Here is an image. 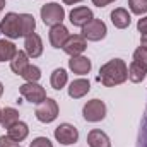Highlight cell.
<instances>
[{
    "label": "cell",
    "mask_w": 147,
    "mask_h": 147,
    "mask_svg": "<svg viewBox=\"0 0 147 147\" xmlns=\"http://www.w3.org/2000/svg\"><path fill=\"white\" fill-rule=\"evenodd\" d=\"M111 2H115V0H92V3L98 5V7H106L108 3H111Z\"/></svg>",
    "instance_id": "f546056e"
},
{
    "label": "cell",
    "mask_w": 147,
    "mask_h": 147,
    "mask_svg": "<svg viewBox=\"0 0 147 147\" xmlns=\"http://www.w3.org/2000/svg\"><path fill=\"white\" fill-rule=\"evenodd\" d=\"M24 48H26L28 57H31V58H38V57L43 53V41H41V38L38 36L36 33H33V34L26 36Z\"/></svg>",
    "instance_id": "7c38bea8"
},
{
    "label": "cell",
    "mask_w": 147,
    "mask_h": 147,
    "mask_svg": "<svg viewBox=\"0 0 147 147\" xmlns=\"http://www.w3.org/2000/svg\"><path fill=\"white\" fill-rule=\"evenodd\" d=\"M17 144L19 142L14 140V139H10L9 135H2L0 137V147H19Z\"/></svg>",
    "instance_id": "83f0119b"
},
{
    "label": "cell",
    "mask_w": 147,
    "mask_h": 147,
    "mask_svg": "<svg viewBox=\"0 0 147 147\" xmlns=\"http://www.w3.org/2000/svg\"><path fill=\"white\" fill-rule=\"evenodd\" d=\"M63 17H65L63 7L58 5V3H55V2L46 3V5L41 7V19H43V22H45L46 26H51V28H53V26H57V24H62Z\"/></svg>",
    "instance_id": "7a4b0ae2"
},
{
    "label": "cell",
    "mask_w": 147,
    "mask_h": 147,
    "mask_svg": "<svg viewBox=\"0 0 147 147\" xmlns=\"http://www.w3.org/2000/svg\"><path fill=\"white\" fill-rule=\"evenodd\" d=\"M128 7L134 14L142 16L147 12V0H128Z\"/></svg>",
    "instance_id": "d4e9b609"
},
{
    "label": "cell",
    "mask_w": 147,
    "mask_h": 147,
    "mask_svg": "<svg viewBox=\"0 0 147 147\" xmlns=\"http://www.w3.org/2000/svg\"><path fill=\"white\" fill-rule=\"evenodd\" d=\"M130 21H132V17H130V14H128V10H125V9H115L113 12H111V22L115 24V28H118V29H125V28H128L130 26Z\"/></svg>",
    "instance_id": "9a60e30c"
},
{
    "label": "cell",
    "mask_w": 147,
    "mask_h": 147,
    "mask_svg": "<svg viewBox=\"0 0 147 147\" xmlns=\"http://www.w3.org/2000/svg\"><path fill=\"white\" fill-rule=\"evenodd\" d=\"M87 144L89 147H111V142L108 139V135L101 130H91L87 135Z\"/></svg>",
    "instance_id": "2e32d148"
},
{
    "label": "cell",
    "mask_w": 147,
    "mask_h": 147,
    "mask_svg": "<svg viewBox=\"0 0 147 147\" xmlns=\"http://www.w3.org/2000/svg\"><path fill=\"white\" fill-rule=\"evenodd\" d=\"M0 33L5 34L7 38H10V39H16V38L21 36L19 14H14V12L5 14V17H3L2 22H0Z\"/></svg>",
    "instance_id": "5b68a950"
},
{
    "label": "cell",
    "mask_w": 147,
    "mask_h": 147,
    "mask_svg": "<svg viewBox=\"0 0 147 147\" xmlns=\"http://www.w3.org/2000/svg\"><path fill=\"white\" fill-rule=\"evenodd\" d=\"M28 65H29L28 53H26V51H21V50H19V51L16 53V57L10 60V69L17 74V75H22L24 70L28 69Z\"/></svg>",
    "instance_id": "e0dca14e"
},
{
    "label": "cell",
    "mask_w": 147,
    "mask_h": 147,
    "mask_svg": "<svg viewBox=\"0 0 147 147\" xmlns=\"http://www.w3.org/2000/svg\"><path fill=\"white\" fill-rule=\"evenodd\" d=\"M86 48H87V43H86V38L82 36V34L69 36V39H67L65 45H63L65 53H69L70 57H77V55H80Z\"/></svg>",
    "instance_id": "9c48e42d"
},
{
    "label": "cell",
    "mask_w": 147,
    "mask_h": 147,
    "mask_svg": "<svg viewBox=\"0 0 147 147\" xmlns=\"http://www.w3.org/2000/svg\"><path fill=\"white\" fill-rule=\"evenodd\" d=\"M67 79H69V77H67V72H65L63 69H57V70H53L51 79H50L51 87H53V89H57V91H60L62 87H65Z\"/></svg>",
    "instance_id": "7402d4cb"
},
{
    "label": "cell",
    "mask_w": 147,
    "mask_h": 147,
    "mask_svg": "<svg viewBox=\"0 0 147 147\" xmlns=\"http://www.w3.org/2000/svg\"><path fill=\"white\" fill-rule=\"evenodd\" d=\"M92 19H94L92 10L87 9V7H75L70 12V22H72L74 26H77V28H84Z\"/></svg>",
    "instance_id": "30bf717a"
},
{
    "label": "cell",
    "mask_w": 147,
    "mask_h": 147,
    "mask_svg": "<svg viewBox=\"0 0 147 147\" xmlns=\"http://www.w3.org/2000/svg\"><path fill=\"white\" fill-rule=\"evenodd\" d=\"M69 36H70L69 34V29L63 24H57V26H53L50 29V43L55 48H63V45L69 39Z\"/></svg>",
    "instance_id": "8fae6325"
},
{
    "label": "cell",
    "mask_w": 147,
    "mask_h": 147,
    "mask_svg": "<svg viewBox=\"0 0 147 147\" xmlns=\"http://www.w3.org/2000/svg\"><path fill=\"white\" fill-rule=\"evenodd\" d=\"M19 92L22 98H26L29 103H34V105H39L41 101L46 99V92L45 89L38 84V82H26L19 87Z\"/></svg>",
    "instance_id": "8992f818"
},
{
    "label": "cell",
    "mask_w": 147,
    "mask_h": 147,
    "mask_svg": "<svg viewBox=\"0 0 147 147\" xmlns=\"http://www.w3.org/2000/svg\"><path fill=\"white\" fill-rule=\"evenodd\" d=\"M79 2H82V0H63V3H67V5H74V3H79Z\"/></svg>",
    "instance_id": "1f68e13d"
},
{
    "label": "cell",
    "mask_w": 147,
    "mask_h": 147,
    "mask_svg": "<svg viewBox=\"0 0 147 147\" xmlns=\"http://www.w3.org/2000/svg\"><path fill=\"white\" fill-rule=\"evenodd\" d=\"M55 139L63 144V146H70V144H75L77 139H79V132L77 128L70 125V123H62L55 128Z\"/></svg>",
    "instance_id": "ba28073f"
},
{
    "label": "cell",
    "mask_w": 147,
    "mask_h": 147,
    "mask_svg": "<svg viewBox=\"0 0 147 147\" xmlns=\"http://www.w3.org/2000/svg\"><path fill=\"white\" fill-rule=\"evenodd\" d=\"M137 29H139L142 34H147V17L140 19V21L137 22Z\"/></svg>",
    "instance_id": "f1b7e54d"
},
{
    "label": "cell",
    "mask_w": 147,
    "mask_h": 147,
    "mask_svg": "<svg viewBox=\"0 0 147 147\" xmlns=\"http://www.w3.org/2000/svg\"><path fill=\"white\" fill-rule=\"evenodd\" d=\"M3 7H5V0H0V12L3 10Z\"/></svg>",
    "instance_id": "d6a6232c"
},
{
    "label": "cell",
    "mask_w": 147,
    "mask_h": 147,
    "mask_svg": "<svg viewBox=\"0 0 147 147\" xmlns=\"http://www.w3.org/2000/svg\"><path fill=\"white\" fill-rule=\"evenodd\" d=\"M134 60L139 62V63H142L144 67H147V48L139 46V48L134 51Z\"/></svg>",
    "instance_id": "484cf974"
},
{
    "label": "cell",
    "mask_w": 147,
    "mask_h": 147,
    "mask_svg": "<svg viewBox=\"0 0 147 147\" xmlns=\"http://www.w3.org/2000/svg\"><path fill=\"white\" fill-rule=\"evenodd\" d=\"M21 77H24L28 82H38L41 79V70L38 69L36 65H28V69L24 70V74Z\"/></svg>",
    "instance_id": "cb8c5ba5"
},
{
    "label": "cell",
    "mask_w": 147,
    "mask_h": 147,
    "mask_svg": "<svg viewBox=\"0 0 147 147\" xmlns=\"http://www.w3.org/2000/svg\"><path fill=\"white\" fill-rule=\"evenodd\" d=\"M146 74H147V67H144L142 63H139L135 60L130 63V67H128V79L132 82H142Z\"/></svg>",
    "instance_id": "ffe728a7"
},
{
    "label": "cell",
    "mask_w": 147,
    "mask_h": 147,
    "mask_svg": "<svg viewBox=\"0 0 147 147\" xmlns=\"http://www.w3.org/2000/svg\"><path fill=\"white\" fill-rule=\"evenodd\" d=\"M19 24H21V36H29L34 33L36 22L31 14H19Z\"/></svg>",
    "instance_id": "ac0fdd59"
},
{
    "label": "cell",
    "mask_w": 147,
    "mask_h": 147,
    "mask_svg": "<svg viewBox=\"0 0 147 147\" xmlns=\"http://www.w3.org/2000/svg\"><path fill=\"white\" fill-rule=\"evenodd\" d=\"M29 147H53V144H51L46 137H38V139H34V140L31 142Z\"/></svg>",
    "instance_id": "4316f807"
},
{
    "label": "cell",
    "mask_w": 147,
    "mask_h": 147,
    "mask_svg": "<svg viewBox=\"0 0 147 147\" xmlns=\"http://www.w3.org/2000/svg\"><path fill=\"white\" fill-rule=\"evenodd\" d=\"M82 115L87 121L91 123H96V121H101L105 116H106V105L101 101V99H91L86 103Z\"/></svg>",
    "instance_id": "3957f363"
},
{
    "label": "cell",
    "mask_w": 147,
    "mask_h": 147,
    "mask_svg": "<svg viewBox=\"0 0 147 147\" xmlns=\"http://www.w3.org/2000/svg\"><path fill=\"white\" fill-rule=\"evenodd\" d=\"M140 46L147 48V34H142V38H140Z\"/></svg>",
    "instance_id": "4dcf8cb0"
},
{
    "label": "cell",
    "mask_w": 147,
    "mask_h": 147,
    "mask_svg": "<svg viewBox=\"0 0 147 147\" xmlns=\"http://www.w3.org/2000/svg\"><path fill=\"white\" fill-rule=\"evenodd\" d=\"M89 91H91L89 80H86V79H77V80H74L72 84H70V87H69V96L74 98V99H79V98L86 96Z\"/></svg>",
    "instance_id": "5bb4252c"
},
{
    "label": "cell",
    "mask_w": 147,
    "mask_h": 147,
    "mask_svg": "<svg viewBox=\"0 0 147 147\" xmlns=\"http://www.w3.org/2000/svg\"><path fill=\"white\" fill-rule=\"evenodd\" d=\"M19 121V111L14 110V108H5V110H2V125L5 127V128H10L14 123H17Z\"/></svg>",
    "instance_id": "603a6c76"
},
{
    "label": "cell",
    "mask_w": 147,
    "mask_h": 147,
    "mask_svg": "<svg viewBox=\"0 0 147 147\" xmlns=\"http://www.w3.org/2000/svg\"><path fill=\"white\" fill-rule=\"evenodd\" d=\"M106 24L101 19H92L91 22H87L82 28V36L89 41H99L106 36Z\"/></svg>",
    "instance_id": "52a82bcc"
},
{
    "label": "cell",
    "mask_w": 147,
    "mask_h": 147,
    "mask_svg": "<svg viewBox=\"0 0 147 147\" xmlns=\"http://www.w3.org/2000/svg\"><path fill=\"white\" fill-rule=\"evenodd\" d=\"M0 121H2V110H0Z\"/></svg>",
    "instance_id": "e575fe53"
},
{
    "label": "cell",
    "mask_w": 147,
    "mask_h": 147,
    "mask_svg": "<svg viewBox=\"0 0 147 147\" xmlns=\"http://www.w3.org/2000/svg\"><path fill=\"white\" fill-rule=\"evenodd\" d=\"M58 116V105L55 99L46 98L45 101H41L36 108V118L43 123H51L55 118Z\"/></svg>",
    "instance_id": "277c9868"
},
{
    "label": "cell",
    "mask_w": 147,
    "mask_h": 147,
    "mask_svg": "<svg viewBox=\"0 0 147 147\" xmlns=\"http://www.w3.org/2000/svg\"><path fill=\"white\" fill-rule=\"evenodd\" d=\"M16 53H17V48L14 43L5 41V39L0 41V60L2 62H10L16 57Z\"/></svg>",
    "instance_id": "44dd1931"
},
{
    "label": "cell",
    "mask_w": 147,
    "mask_h": 147,
    "mask_svg": "<svg viewBox=\"0 0 147 147\" xmlns=\"http://www.w3.org/2000/svg\"><path fill=\"white\" fill-rule=\"evenodd\" d=\"M9 130V137L10 139H14V140H17V142H21V140H24L26 137H28V134H29V128H28V125L26 123H22V121H17V123H14L10 128H7Z\"/></svg>",
    "instance_id": "d6986e66"
},
{
    "label": "cell",
    "mask_w": 147,
    "mask_h": 147,
    "mask_svg": "<svg viewBox=\"0 0 147 147\" xmlns=\"http://www.w3.org/2000/svg\"><path fill=\"white\" fill-rule=\"evenodd\" d=\"M69 67L74 74H79V75H86L91 70V60L87 57H82V55H77L72 57L69 60Z\"/></svg>",
    "instance_id": "4fadbf2b"
},
{
    "label": "cell",
    "mask_w": 147,
    "mask_h": 147,
    "mask_svg": "<svg viewBox=\"0 0 147 147\" xmlns=\"http://www.w3.org/2000/svg\"><path fill=\"white\" fill-rule=\"evenodd\" d=\"M3 94V86H2V82H0V96Z\"/></svg>",
    "instance_id": "836d02e7"
},
{
    "label": "cell",
    "mask_w": 147,
    "mask_h": 147,
    "mask_svg": "<svg viewBox=\"0 0 147 147\" xmlns=\"http://www.w3.org/2000/svg\"><path fill=\"white\" fill-rule=\"evenodd\" d=\"M127 79H128V67L120 58H115V60H110L108 63H105L99 70V77H98V80L106 87L123 84Z\"/></svg>",
    "instance_id": "6da1fadb"
}]
</instances>
